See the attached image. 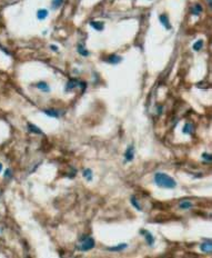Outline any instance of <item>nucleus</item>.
Wrapping results in <instances>:
<instances>
[{
    "label": "nucleus",
    "instance_id": "1",
    "mask_svg": "<svg viewBox=\"0 0 212 258\" xmlns=\"http://www.w3.org/2000/svg\"><path fill=\"white\" fill-rule=\"evenodd\" d=\"M154 183L158 187L165 188V189H173L177 187L176 180L165 172H157L154 175Z\"/></svg>",
    "mask_w": 212,
    "mask_h": 258
},
{
    "label": "nucleus",
    "instance_id": "2",
    "mask_svg": "<svg viewBox=\"0 0 212 258\" xmlns=\"http://www.w3.org/2000/svg\"><path fill=\"white\" fill-rule=\"evenodd\" d=\"M96 246V242L94 239L90 236H83L80 238V244L78 246V249L81 251H88V250L92 249Z\"/></svg>",
    "mask_w": 212,
    "mask_h": 258
},
{
    "label": "nucleus",
    "instance_id": "3",
    "mask_svg": "<svg viewBox=\"0 0 212 258\" xmlns=\"http://www.w3.org/2000/svg\"><path fill=\"white\" fill-rule=\"evenodd\" d=\"M81 85H85V82H81L77 79H70L66 85V91H71L75 90L77 87H81Z\"/></svg>",
    "mask_w": 212,
    "mask_h": 258
},
{
    "label": "nucleus",
    "instance_id": "4",
    "mask_svg": "<svg viewBox=\"0 0 212 258\" xmlns=\"http://www.w3.org/2000/svg\"><path fill=\"white\" fill-rule=\"evenodd\" d=\"M140 234L143 235V237H145V242H147V244H148L149 246L152 247L153 245H154V242H156V239H154L153 235L151 234L150 231L145 230V229H141V230H140Z\"/></svg>",
    "mask_w": 212,
    "mask_h": 258
},
{
    "label": "nucleus",
    "instance_id": "5",
    "mask_svg": "<svg viewBox=\"0 0 212 258\" xmlns=\"http://www.w3.org/2000/svg\"><path fill=\"white\" fill-rule=\"evenodd\" d=\"M200 250L202 253H205V254H211L212 251V242L210 239H207L205 242H203L200 245Z\"/></svg>",
    "mask_w": 212,
    "mask_h": 258
},
{
    "label": "nucleus",
    "instance_id": "6",
    "mask_svg": "<svg viewBox=\"0 0 212 258\" xmlns=\"http://www.w3.org/2000/svg\"><path fill=\"white\" fill-rule=\"evenodd\" d=\"M134 159V147L130 145L128 148L126 149V153H125V160L127 163H130Z\"/></svg>",
    "mask_w": 212,
    "mask_h": 258
},
{
    "label": "nucleus",
    "instance_id": "7",
    "mask_svg": "<svg viewBox=\"0 0 212 258\" xmlns=\"http://www.w3.org/2000/svg\"><path fill=\"white\" fill-rule=\"evenodd\" d=\"M159 20H160L161 25L165 28V29H167V30H170V29L172 28V26L170 25L169 17H168V15H165V13H162V15H160V16H159Z\"/></svg>",
    "mask_w": 212,
    "mask_h": 258
},
{
    "label": "nucleus",
    "instance_id": "8",
    "mask_svg": "<svg viewBox=\"0 0 212 258\" xmlns=\"http://www.w3.org/2000/svg\"><path fill=\"white\" fill-rule=\"evenodd\" d=\"M122 59L123 58L119 55H110L106 59V61L108 63H111V65H118L122 61Z\"/></svg>",
    "mask_w": 212,
    "mask_h": 258
},
{
    "label": "nucleus",
    "instance_id": "9",
    "mask_svg": "<svg viewBox=\"0 0 212 258\" xmlns=\"http://www.w3.org/2000/svg\"><path fill=\"white\" fill-rule=\"evenodd\" d=\"M27 128H28V131H30L32 133H37V135H43V131L41 129L38 127V126L33 125L31 122H28L27 124Z\"/></svg>",
    "mask_w": 212,
    "mask_h": 258
},
{
    "label": "nucleus",
    "instance_id": "10",
    "mask_svg": "<svg viewBox=\"0 0 212 258\" xmlns=\"http://www.w3.org/2000/svg\"><path fill=\"white\" fill-rule=\"evenodd\" d=\"M37 88L39 90H41V91H43V92H50V87H49V85H48L47 82H44V81H39V82H37L35 85Z\"/></svg>",
    "mask_w": 212,
    "mask_h": 258
},
{
    "label": "nucleus",
    "instance_id": "11",
    "mask_svg": "<svg viewBox=\"0 0 212 258\" xmlns=\"http://www.w3.org/2000/svg\"><path fill=\"white\" fill-rule=\"evenodd\" d=\"M194 131V127L191 122H187L185 126H183V129H182V133L185 135H188V136H191Z\"/></svg>",
    "mask_w": 212,
    "mask_h": 258
},
{
    "label": "nucleus",
    "instance_id": "12",
    "mask_svg": "<svg viewBox=\"0 0 212 258\" xmlns=\"http://www.w3.org/2000/svg\"><path fill=\"white\" fill-rule=\"evenodd\" d=\"M90 26L97 31H102L105 29V24L102 21H90Z\"/></svg>",
    "mask_w": 212,
    "mask_h": 258
},
{
    "label": "nucleus",
    "instance_id": "13",
    "mask_svg": "<svg viewBox=\"0 0 212 258\" xmlns=\"http://www.w3.org/2000/svg\"><path fill=\"white\" fill-rule=\"evenodd\" d=\"M128 247V244L126 242H122V244H119L117 246H113V247H108L107 249L110 250V251H122V250H125Z\"/></svg>",
    "mask_w": 212,
    "mask_h": 258
},
{
    "label": "nucleus",
    "instance_id": "14",
    "mask_svg": "<svg viewBox=\"0 0 212 258\" xmlns=\"http://www.w3.org/2000/svg\"><path fill=\"white\" fill-rule=\"evenodd\" d=\"M202 11H203V8H202V6L200 4H196L191 8V13L193 16H200V13Z\"/></svg>",
    "mask_w": 212,
    "mask_h": 258
},
{
    "label": "nucleus",
    "instance_id": "15",
    "mask_svg": "<svg viewBox=\"0 0 212 258\" xmlns=\"http://www.w3.org/2000/svg\"><path fill=\"white\" fill-rule=\"evenodd\" d=\"M43 113H46L47 116H49V117L51 118H59L60 117V113L59 111H57V110L55 109H44L42 110Z\"/></svg>",
    "mask_w": 212,
    "mask_h": 258
},
{
    "label": "nucleus",
    "instance_id": "16",
    "mask_svg": "<svg viewBox=\"0 0 212 258\" xmlns=\"http://www.w3.org/2000/svg\"><path fill=\"white\" fill-rule=\"evenodd\" d=\"M77 51H78L79 55H81L82 57H88V56L90 55V54H89V51L87 50L86 48H85V46H83V45H81V43H79V45H78V47H77Z\"/></svg>",
    "mask_w": 212,
    "mask_h": 258
},
{
    "label": "nucleus",
    "instance_id": "17",
    "mask_svg": "<svg viewBox=\"0 0 212 258\" xmlns=\"http://www.w3.org/2000/svg\"><path fill=\"white\" fill-rule=\"evenodd\" d=\"M49 15V11H48L47 9H39L38 11H37V18L39 20H43L46 19Z\"/></svg>",
    "mask_w": 212,
    "mask_h": 258
},
{
    "label": "nucleus",
    "instance_id": "18",
    "mask_svg": "<svg viewBox=\"0 0 212 258\" xmlns=\"http://www.w3.org/2000/svg\"><path fill=\"white\" fill-rule=\"evenodd\" d=\"M82 176L86 178L87 181H92V179H93V177H92V170H91L90 168L85 169L82 172Z\"/></svg>",
    "mask_w": 212,
    "mask_h": 258
},
{
    "label": "nucleus",
    "instance_id": "19",
    "mask_svg": "<svg viewBox=\"0 0 212 258\" xmlns=\"http://www.w3.org/2000/svg\"><path fill=\"white\" fill-rule=\"evenodd\" d=\"M203 45H204V41L202 39H199V40H196V43H193V46H192V49L194 51H200L202 48H203Z\"/></svg>",
    "mask_w": 212,
    "mask_h": 258
},
{
    "label": "nucleus",
    "instance_id": "20",
    "mask_svg": "<svg viewBox=\"0 0 212 258\" xmlns=\"http://www.w3.org/2000/svg\"><path fill=\"white\" fill-rule=\"evenodd\" d=\"M130 201H131L132 206H133V207L136 208L137 210H139V211H141V210H142V209H141V206H140V204H139L138 199L136 198V197H134V196H132V197L130 198Z\"/></svg>",
    "mask_w": 212,
    "mask_h": 258
},
{
    "label": "nucleus",
    "instance_id": "21",
    "mask_svg": "<svg viewBox=\"0 0 212 258\" xmlns=\"http://www.w3.org/2000/svg\"><path fill=\"white\" fill-rule=\"evenodd\" d=\"M192 206H193V204L191 203V201H188V200L181 201V203L179 204V207H180L181 209H190Z\"/></svg>",
    "mask_w": 212,
    "mask_h": 258
},
{
    "label": "nucleus",
    "instance_id": "22",
    "mask_svg": "<svg viewBox=\"0 0 212 258\" xmlns=\"http://www.w3.org/2000/svg\"><path fill=\"white\" fill-rule=\"evenodd\" d=\"M62 4H63V0H53L52 4H51V8L56 10V9L60 8V7L62 6Z\"/></svg>",
    "mask_w": 212,
    "mask_h": 258
},
{
    "label": "nucleus",
    "instance_id": "23",
    "mask_svg": "<svg viewBox=\"0 0 212 258\" xmlns=\"http://www.w3.org/2000/svg\"><path fill=\"white\" fill-rule=\"evenodd\" d=\"M202 159H203L204 161H207V163H211V161H212V156L210 155V154L204 153V154H202Z\"/></svg>",
    "mask_w": 212,
    "mask_h": 258
},
{
    "label": "nucleus",
    "instance_id": "24",
    "mask_svg": "<svg viewBox=\"0 0 212 258\" xmlns=\"http://www.w3.org/2000/svg\"><path fill=\"white\" fill-rule=\"evenodd\" d=\"M11 176H12V174H11V170H10V169H6V172H4V178H11Z\"/></svg>",
    "mask_w": 212,
    "mask_h": 258
},
{
    "label": "nucleus",
    "instance_id": "25",
    "mask_svg": "<svg viewBox=\"0 0 212 258\" xmlns=\"http://www.w3.org/2000/svg\"><path fill=\"white\" fill-rule=\"evenodd\" d=\"M50 48H51V50H52V51H58V50H59V49H58V47H57V46H55V45H51Z\"/></svg>",
    "mask_w": 212,
    "mask_h": 258
},
{
    "label": "nucleus",
    "instance_id": "26",
    "mask_svg": "<svg viewBox=\"0 0 212 258\" xmlns=\"http://www.w3.org/2000/svg\"><path fill=\"white\" fill-rule=\"evenodd\" d=\"M1 170H2V164L0 163V172H1Z\"/></svg>",
    "mask_w": 212,
    "mask_h": 258
},
{
    "label": "nucleus",
    "instance_id": "27",
    "mask_svg": "<svg viewBox=\"0 0 212 258\" xmlns=\"http://www.w3.org/2000/svg\"><path fill=\"white\" fill-rule=\"evenodd\" d=\"M208 4H209V6L211 7V0H208Z\"/></svg>",
    "mask_w": 212,
    "mask_h": 258
}]
</instances>
